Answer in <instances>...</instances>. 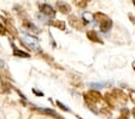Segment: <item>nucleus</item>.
Instances as JSON below:
<instances>
[{
  "label": "nucleus",
  "mask_w": 135,
  "mask_h": 119,
  "mask_svg": "<svg viewBox=\"0 0 135 119\" xmlns=\"http://www.w3.org/2000/svg\"><path fill=\"white\" fill-rule=\"evenodd\" d=\"M83 97H84V101L87 104H98L100 101L102 100V96L101 94L97 90H88L87 93L83 94Z\"/></svg>",
  "instance_id": "obj_1"
},
{
  "label": "nucleus",
  "mask_w": 135,
  "mask_h": 119,
  "mask_svg": "<svg viewBox=\"0 0 135 119\" xmlns=\"http://www.w3.org/2000/svg\"><path fill=\"white\" fill-rule=\"evenodd\" d=\"M39 7H40V10H41L42 13L46 14V16H54V14H56V11L53 10V7H52L51 5L40 4V5H39Z\"/></svg>",
  "instance_id": "obj_2"
},
{
  "label": "nucleus",
  "mask_w": 135,
  "mask_h": 119,
  "mask_svg": "<svg viewBox=\"0 0 135 119\" xmlns=\"http://www.w3.org/2000/svg\"><path fill=\"white\" fill-rule=\"evenodd\" d=\"M112 95L115 96L116 100H119L121 102H127V100H128V99H127V95L122 92V90H119V89H113V90H112Z\"/></svg>",
  "instance_id": "obj_3"
},
{
  "label": "nucleus",
  "mask_w": 135,
  "mask_h": 119,
  "mask_svg": "<svg viewBox=\"0 0 135 119\" xmlns=\"http://www.w3.org/2000/svg\"><path fill=\"white\" fill-rule=\"evenodd\" d=\"M104 99H105V101H106V104L110 107H115V105H116V99H115V96L112 95V93H106L105 95H104Z\"/></svg>",
  "instance_id": "obj_4"
},
{
  "label": "nucleus",
  "mask_w": 135,
  "mask_h": 119,
  "mask_svg": "<svg viewBox=\"0 0 135 119\" xmlns=\"http://www.w3.org/2000/svg\"><path fill=\"white\" fill-rule=\"evenodd\" d=\"M57 7H58V11H61L62 13H69L70 11H71V7H70V5L65 4V3H57Z\"/></svg>",
  "instance_id": "obj_5"
},
{
  "label": "nucleus",
  "mask_w": 135,
  "mask_h": 119,
  "mask_svg": "<svg viewBox=\"0 0 135 119\" xmlns=\"http://www.w3.org/2000/svg\"><path fill=\"white\" fill-rule=\"evenodd\" d=\"M87 37H88L92 42H99V43H102V41L99 39L97 31H94V30H89V31H87Z\"/></svg>",
  "instance_id": "obj_6"
},
{
  "label": "nucleus",
  "mask_w": 135,
  "mask_h": 119,
  "mask_svg": "<svg viewBox=\"0 0 135 119\" xmlns=\"http://www.w3.org/2000/svg\"><path fill=\"white\" fill-rule=\"evenodd\" d=\"M111 27H112V21L110 18L107 19V21H105L104 23L100 24V29H101V31H104V32L109 31V30L111 29Z\"/></svg>",
  "instance_id": "obj_7"
},
{
  "label": "nucleus",
  "mask_w": 135,
  "mask_h": 119,
  "mask_svg": "<svg viewBox=\"0 0 135 119\" xmlns=\"http://www.w3.org/2000/svg\"><path fill=\"white\" fill-rule=\"evenodd\" d=\"M94 18H95V21H98L99 24H101V23H104L105 21H107L109 17H107L106 14L101 13V12H97V13H94Z\"/></svg>",
  "instance_id": "obj_8"
},
{
  "label": "nucleus",
  "mask_w": 135,
  "mask_h": 119,
  "mask_svg": "<svg viewBox=\"0 0 135 119\" xmlns=\"http://www.w3.org/2000/svg\"><path fill=\"white\" fill-rule=\"evenodd\" d=\"M51 24L53 25V27L61 29V30H65V23H64L63 21H53Z\"/></svg>",
  "instance_id": "obj_9"
},
{
  "label": "nucleus",
  "mask_w": 135,
  "mask_h": 119,
  "mask_svg": "<svg viewBox=\"0 0 135 119\" xmlns=\"http://www.w3.org/2000/svg\"><path fill=\"white\" fill-rule=\"evenodd\" d=\"M14 49H13V54L14 55H17V57H23V58H29L30 55L28 54V53H24V52H22V50H18L16 47H13Z\"/></svg>",
  "instance_id": "obj_10"
},
{
  "label": "nucleus",
  "mask_w": 135,
  "mask_h": 119,
  "mask_svg": "<svg viewBox=\"0 0 135 119\" xmlns=\"http://www.w3.org/2000/svg\"><path fill=\"white\" fill-rule=\"evenodd\" d=\"M39 111H41L43 113H47V114H51V115H53V117H59L54 111H52V110H39Z\"/></svg>",
  "instance_id": "obj_11"
},
{
  "label": "nucleus",
  "mask_w": 135,
  "mask_h": 119,
  "mask_svg": "<svg viewBox=\"0 0 135 119\" xmlns=\"http://www.w3.org/2000/svg\"><path fill=\"white\" fill-rule=\"evenodd\" d=\"M57 106H58V107H59V108H61V110H63V111H65V112H69V108H68V107H66L65 105H63V104H62L61 101H57Z\"/></svg>",
  "instance_id": "obj_12"
},
{
  "label": "nucleus",
  "mask_w": 135,
  "mask_h": 119,
  "mask_svg": "<svg viewBox=\"0 0 135 119\" xmlns=\"http://www.w3.org/2000/svg\"><path fill=\"white\" fill-rule=\"evenodd\" d=\"M75 4L77 5L79 7H86L87 6V1H76Z\"/></svg>",
  "instance_id": "obj_13"
},
{
  "label": "nucleus",
  "mask_w": 135,
  "mask_h": 119,
  "mask_svg": "<svg viewBox=\"0 0 135 119\" xmlns=\"http://www.w3.org/2000/svg\"><path fill=\"white\" fill-rule=\"evenodd\" d=\"M129 97H130L131 101L135 104V90H130V92H129Z\"/></svg>",
  "instance_id": "obj_14"
},
{
  "label": "nucleus",
  "mask_w": 135,
  "mask_h": 119,
  "mask_svg": "<svg viewBox=\"0 0 135 119\" xmlns=\"http://www.w3.org/2000/svg\"><path fill=\"white\" fill-rule=\"evenodd\" d=\"M101 112L104 113V114H109V115L111 114V112H110L109 110H106V108H102V110H101Z\"/></svg>",
  "instance_id": "obj_15"
},
{
  "label": "nucleus",
  "mask_w": 135,
  "mask_h": 119,
  "mask_svg": "<svg viewBox=\"0 0 135 119\" xmlns=\"http://www.w3.org/2000/svg\"><path fill=\"white\" fill-rule=\"evenodd\" d=\"M118 119H129V118H128V117H127V115L122 114V115H119V118H118Z\"/></svg>",
  "instance_id": "obj_16"
},
{
  "label": "nucleus",
  "mask_w": 135,
  "mask_h": 119,
  "mask_svg": "<svg viewBox=\"0 0 135 119\" xmlns=\"http://www.w3.org/2000/svg\"><path fill=\"white\" fill-rule=\"evenodd\" d=\"M129 18L131 19V22H133V23H135V18L133 17V16H131V14H129Z\"/></svg>",
  "instance_id": "obj_17"
},
{
  "label": "nucleus",
  "mask_w": 135,
  "mask_h": 119,
  "mask_svg": "<svg viewBox=\"0 0 135 119\" xmlns=\"http://www.w3.org/2000/svg\"><path fill=\"white\" fill-rule=\"evenodd\" d=\"M131 113H133V117H134V119H135V107L133 108V111H131Z\"/></svg>",
  "instance_id": "obj_18"
},
{
  "label": "nucleus",
  "mask_w": 135,
  "mask_h": 119,
  "mask_svg": "<svg viewBox=\"0 0 135 119\" xmlns=\"http://www.w3.org/2000/svg\"><path fill=\"white\" fill-rule=\"evenodd\" d=\"M134 5H135V1H134Z\"/></svg>",
  "instance_id": "obj_19"
}]
</instances>
